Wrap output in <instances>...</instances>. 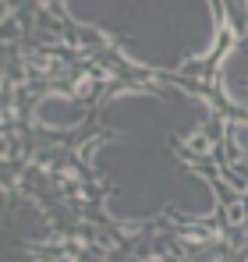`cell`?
Wrapping results in <instances>:
<instances>
[{
    "mask_svg": "<svg viewBox=\"0 0 248 262\" xmlns=\"http://www.w3.org/2000/svg\"><path fill=\"white\" fill-rule=\"evenodd\" d=\"M82 121H85V106L68 92H46L32 106V124L39 131L64 135V131H75Z\"/></svg>",
    "mask_w": 248,
    "mask_h": 262,
    "instance_id": "6da1fadb",
    "label": "cell"
},
{
    "mask_svg": "<svg viewBox=\"0 0 248 262\" xmlns=\"http://www.w3.org/2000/svg\"><path fill=\"white\" fill-rule=\"evenodd\" d=\"M220 85H223V92H227L231 103H248V43L238 46V50L223 60Z\"/></svg>",
    "mask_w": 248,
    "mask_h": 262,
    "instance_id": "7a4b0ae2",
    "label": "cell"
},
{
    "mask_svg": "<svg viewBox=\"0 0 248 262\" xmlns=\"http://www.w3.org/2000/svg\"><path fill=\"white\" fill-rule=\"evenodd\" d=\"M245 7H248V0H245Z\"/></svg>",
    "mask_w": 248,
    "mask_h": 262,
    "instance_id": "3957f363",
    "label": "cell"
}]
</instances>
